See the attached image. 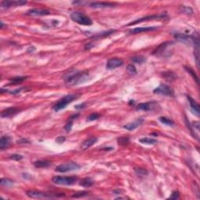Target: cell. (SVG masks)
I'll return each mask as SVG.
<instances>
[{"label":"cell","instance_id":"cell-24","mask_svg":"<svg viewBox=\"0 0 200 200\" xmlns=\"http://www.w3.org/2000/svg\"><path fill=\"white\" fill-rule=\"evenodd\" d=\"M139 142L142 144H145V145H156L157 143V140L152 138H149V137H145V138H140Z\"/></svg>","mask_w":200,"mask_h":200},{"label":"cell","instance_id":"cell-15","mask_svg":"<svg viewBox=\"0 0 200 200\" xmlns=\"http://www.w3.org/2000/svg\"><path fill=\"white\" fill-rule=\"evenodd\" d=\"M187 99H188V102H189L190 107H191V111L193 112V113H194L195 116H197V117H199V113H200L199 105H198V103L195 101V99H192L191 96H187Z\"/></svg>","mask_w":200,"mask_h":200},{"label":"cell","instance_id":"cell-19","mask_svg":"<svg viewBox=\"0 0 200 200\" xmlns=\"http://www.w3.org/2000/svg\"><path fill=\"white\" fill-rule=\"evenodd\" d=\"M11 138L7 135H3L0 139V149L4 150L5 149H7L10 145Z\"/></svg>","mask_w":200,"mask_h":200},{"label":"cell","instance_id":"cell-42","mask_svg":"<svg viewBox=\"0 0 200 200\" xmlns=\"http://www.w3.org/2000/svg\"><path fill=\"white\" fill-rule=\"evenodd\" d=\"M86 106V104L85 103H82V104L77 105V106H75V108L76 110H82V109H84Z\"/></svg>","mask_w":200,"mask_h":200},{"label":"cell","instance_id":"cell-17","mask_svg":"<svg viewBox=\"0 0 200 200\" xmlns=\"http://www.w3.org/2000/svg\"><path fill=\"white\" fill-rule=\"evenodd\" d=\"M157 28V27H135V28L129 31V33L131 35L139 34V33H142V32L152 31L156 30Z\"/></svg>","mask_w":200,"mask_h":200},{"label":"cell","instance_id":"cell-1","mask_svg":"<svg viewBox=\"0 0 200 200\" xmlns=\"http://www.w3.org/2000/svg\"><path fill=\"white\" fill-rule=\"evenodd\" d=\"M89 79V73L88 71H74L66 75L64 80L67 86H75L86 82Z\"/></svg>","mask_w":200,"mask_h":200},{"label":"cell","instance_id":"cell-36","mask_svg":"<svg viewBox=\"0 0 200 200\" xmlns=\"http://www.w3.org/2000/svg\"><path fill=\"white\" fill-rule=\"evenodd\" d=\"M127 71L131 75H136L137 74L136 68H135V67L133 64H129V65L127 66Z\"/></svg>","mask_w":200,"mask_h":200},{"label":"cell","instance_id":"cell-13","mask_svg":"<svg viewBox=\"0 0 200 200\" xmlns=\"http://www.w3.org/2000/svg\"><path fill=\"white\" fill-rule=\"evenodd\" d=\"M50 14V11L45 9H31L26 13L27 16H47Z\"/></svg>","mask_w":200,"mask_h":200},{"label":"cell","instance_id":"cell-23","mask_svg":"<svg viewBox=\"0 0 200 200\" xmlns=\"http://www.w3.org/2000/svg\"><path fill=\"white\" fill-rule=\"evenodd\" d=\"M27 79V77L25 76H17V77H14V78H10L9 79V84L10 85H20V84L23 83L24 82L25 80Z\"/></svg>","mask_w":200,"mask_h":200},{"label":"cell","instance_id":"cell-26","mask_svg":"<svg viewBox=\"0 0 200 200\" xmlns=\"http://www.w3.org/2000/svg\"><path fill=\"white\" fill-rule=\"evenodd\" d=\"M170 45V43L169 42H164V43H162L160 45H159L157 47V48L156 49L154 50V52H153V54L154 55H160V54H162V53L163 52L165 51V49H166V47Z\"/></svg>","mask_w":200,"mask_h":200},{"label":"cell","instance_id":"cell-34","mask_svg":"<svg viewBox=\"0 0 200 200\" xmlns=\"http://www.w3.org/2000/svg\"><path fill=\"white\" fill-rule=\"evenodd\" d=\"M184 69H185V71H187V72L189 73L190 75H191V77H192V78L195 80V82L198 84V77H197V75H196V74H195V71H193L191 67H184Z\"/></svg>","mask_w":200,"mask_h":200},{"label":"cell","instance_id":"cell-25","mask_svg":"<svg viewBox=\"0 0 200 200\" xmlns=\"http://www.w3.org/2000/svg\"><path fill=\"white\" fill-rule=\"evenodd\" d=\"M93 184H94V181H92L90 177H85V178H83L79 183L80 185L84 187V188H89V187L93 185Z\"/></svg>","mask_w":200,"mask_h":200},{"label":"cell","instance_id":"cell-3","mask_svg":"<svg viewBox=\"0 0 200 200\" xmlns=\"http://www.w3.org/2000/svg\"><path fill=\"white\" fill-rule=\"evenodd\" d=\"M174 38L180 42H182L184 43H188L189 45H194L195 49H199V38H198V35L196 36L190 35L183 34V33H175L174 35Z\"/></svg>","mask_w":200,"mask_h":200},{"label":"cell","instance_id":"cell-28","mask_svg":"<svg viewBox=\"0 0 200 200\" xmlns=\"http://www.w3.org/2000/svg\"><path fill=\"white\" fill-rule=\"evenodd\" d=\"M115 32V30H110V31H102L101 33H98L96 35L93 36V38L95 37V38H106L110 36V35H112L113 33Z\"/></svg>","mask_w":200,"mask_h":200},{"label":"cell","instance_id":"cell-40","mask_svg":"<svg viewBox=\"0 0 200 200\" xmlns=\"http://www.w3.org/2000/svg\"><path fill=\"white\" fill-rule=\"evenodd\" d=\"M23 90H25V88H19V89H16L13 91H10V92H9V93H10L11 95L20 94Z\"/></svg>","mask_w":200,"mask_h":200},{"label":"cell","instance_id":"cell-9","mask_svg":"<svg viewBox=\"0 0 200 200\" xmlns=\"http://www.w3.org/2000/svg\"><path fill=\"white\" fill-rule=\"evenodd\" d=\"M153 92L155 94L161 95V96H169V97H174V89L170 88L168 85H165V84H162L159 85L158 87L153 90Z\"/></svg>","mask_w":200,"mask_h":200},{"label":"cell","instance_id":"cell-6","mask_svg":"<svg viewBox=\"0 0 200 200\" xmlns=\"http://www.w3.org/2000/svg\"><path fill=\"white\" fill-rule=\"evenodd\" d=\"M78 181V177L75 176L66 177V176H55L52 178V181L54 184L59 185H72Z\"/></svg>","mask_w":200,"mask_h":200},{"label":"cell","instance_id":"cell-31","mask_svg":"<svg viewBox=\"0 0 200 200\" xmlns=\"http://www.w3.org/2000/svg\"><path fill=\"white\" fill-rule=\"evenodd\" d=\"M159 121L162 123V124H165L166 126H170V127H174V121L170 120V118H167V117H160L159 118Z\"/></svg>","mask_w":200,"mask_h":200},{"label":"cell","instance_id":"cell-5","mask_svg":"<svg viewBox=\"0 0 200 200\" xmlns=\"http://www.w3.org/2000/svg\"><path fill=\"white\" fill-rule=\"evenodd\" d=\"M27 195L31 198H53L57 197H64L65 195L64 193L60 194H47L42 191H35V190H28L26 192Z\"/></svg>","mask_w":200,"mask_h":200},{"label":"cell","instance_id":"cell-12","mask_svg":"<svg viewBox=\"0 0 200 200\" xmlns=\"http://www.w3.org/2000/svg\"><path fill=\"white\" fill-rule=\"evenodd\" d=\"M90 7L94 8V9H104V8H112L114 7L115 4L112 2H93L90 3H87Z\"/></svg>","mask_w":200,"mask_h":200},{"label":"cell","instance_id":"cell-29","mask_svg":"<svg viewBox=\"0 0 200 200\" xmlns=\"http://www.w3.org/2000/svg\"><path fill=\"white\" fill-rule=\"evenodd\" d=\"M13 184H14L13 181L9 178H2L0 180V184L4 187H6V188H10L13 185Z\"/></svg>","mask_w":200,"mask_h":200},{"label":"cell","instance_id":"cell-11","mask_svg":"<svg viewBox=\"0 0 200 200\" xmlns=\"http://www.w3.org/2000/svg\"><path fill=\"white\" fill-rule=\"evenodd\" d=\"M27 4V1H9V0H6V1H2L1 2V7L5 8V9H8L12 6H20V5H23Z\"/></svg>","mask_w":200,"mask_h":200},{"label":"cell","instance_id":"cell-37","mask_svg":"<svg viewBox=\"0 0 200 200\" xmlns=\"http://www.w3.org/2000/svg\"><path fill=\"white\" fill-rule=\"evenodd\" d=\"M181 11L182 12V13L187 15H191L193 13V9L190 8L189 6H182L181 8Z\"/></svg>","mask_w":200,"mask_h":200},{"label":"cell","instance_id":"cell-14","mask_svg":"<svg viewBox=\"0 0 200 200\" xmlns=\"http://www.w3.org/2000/svg\"><path fill=\"white\" fill-rule=\"evenodd\" d=\"M156 106V103L155 102H148V103H142L137 105L136 110H144V111H149L152 110Z\"/></svg>","mask_w":200,"mask_h":200},{"label":"cell","instance_id":"cell-8","mask_svg":"<svg viewBox=\"0 0 200 200\" xmlns=\"http://www.w3.org/2000/svg\"><path fill=\"white\" fill-rule=\"evenodd\" d=\"M167 18H168L167 13H166V12H164L160 13V14L149 15V16H144V17L139 18V19L138 20H135V21L128 24L126 26H131V25L137 24H140L142 23V22L149 21V20H164V19H167Z\"/></svg>","mask_w":200,"mask_h":200},{"label":"cell","instance_id":"cell-43","mask_svg":"<svg viewBox=\"0 0 200 200\" xmlns=\"http://www.w3.org/2000/svg\"><path fill=\"white\" fill-rule=\"evenodd\" d=\"M64 141H65V137H59V138H57L56 139V142H57L60 144L63 143Z\"/></svg>","mask_w":200,"mask_h":200},{"label":"cell","instance_id":"cell-7","mask_svg":"<svg viewBox=\"0 0 200 200\" xmlns=\"http://www.w3.org/2000/svg\"><path fill=\"white\" fill-rule=\"evenodd\" d=\"M81 168V166L75 162H67L59 165L56 167L55 170L59 173H67V172L78 170Z\"/></svg>","mask_w":200,"mask_h":200},{"label":"cell","instance_id":"cell-20","mask_svg":"<svg viewBox=\"0 0 200 200\" xmlns=\"http://www.w3.org/2000/svg\"><path fill=\"white\" fill-rule=\"evenodd\" d=\"M98 142V138H96V137H92V138H89V139L85 140V142L82 144V149L83 150H85V149H89V148L92 147V145H94L96 142Z\"/></svg>","mask_w":200,"mask_h":200},{"label":"cell","instance_id":"cell-35","mask_svg":"<svg viewBox=\"0 0 200 200\" xmlns=\"http://www.w3.org/2000/svg\"><path fill=\"white\" fill-rule=\"evenodd\" d=\"M99 117H100V114H99V113H92V114H90V115L87 117V121L91 122V121H96V120H98Z\"/></svg>","mask_w":200,"mask_h":200},{"label":"cell","instance_id":"cell-38","mask_svg":"<svg viewBox=\"0 0 200 200\" xmlns=\"http://www.w3.org/2000/svg\"><path fill=\"white\" fill-rule=\"evenodd\" d=\"M89 192L88 191H79V192L75 193V195H73V198H81V197H84L88 195Z\"/></svg>","mask_w":200,"mask_h":200},{"label":"cell","instance_id":"cell-45","mask_svg":"<svg viewBox=\"0 0 200 200\" xmlns=\"http://www.w3.org/2000/svg\"><path fill=\"white\" fill-rule=\"evenodd\" d=\"M5 27H6V24H5L3 23L2 21H1V25H0V28L1 29H3Z\"/></svg>","mask_w":200,"mask_h":200},{"label":"cell","instance_id":"cell-22","mask_svg":"<svg viewBox=\"0 0 200 200\" xmlns=\"http://www.w3.org/2000/svg\"><path fill=\"white\" fill-rule=\"evenodd\" d=\"M34 166L36 168H46L51 166L52 163L49 160H37V161L34 162Z\"/></svg>","mask_w":200,"mask_h":200},{"label":"cell","instance_id":"cell-32","mask_svg":"<svg viewBox=\"0 0 200 200\" xmlns=\"http://www.w3.org/2000/svg\"><path fill=\"white\" fill-rule=\"evenodd\" d=\"M117 143L120 145H127L130 142L128 137H120L117 138Z\"/></svg>","mask_w":200,"mask_h":200},{"label":"cell","instance_id":"cell-41","mask_svg":"<svg viewBox=\"0 0 200 200\" xmlns=\"http://www.w3.org/2000/svg\"><path fill=\"white\" fill-rule=\"evenodd\" d=\"M179 192L178 191H173L169 198H172V199H177L179 198Z\"/></svg>","mask_w":200,"mask_h":200},{"label":"cell","instance_id":"cell-33","mask_svg":"<svg viewBox=\"0 0 200 200\" xmlns=\"http://www.w3.org/2000/svg\"><path fill=\"white\" fill-rule=\"evenodd\" d=\"M135 174L139 177H144V176H146L148 174V170L142 168H135Z\"/></svg>","mask_w":200,"mask_h":200},{"label":"cell","instance_id":"cell-30","mask_svg":"<svg viewBox=\"0 0 200 200\" xmlns=\"http://www.w3.org/2000/svg\"><path fill=\"white\" fill-rule=\"evenodd\" d=\"M162 76H163L164 78H166V80H169V81H173V80H174L177 78L176 74H174V73L172 72V71H166V72H163V74H162Z\"/></svg>","mask_w":200,"mask_h":200},{"label":"cell","instance_id":"cell-10","mask_svg":"<svg viewBox=\"0 0 200 200\" xmlns=\"http://www.w3.org/2000/svg\"><path fill=\"white\" fill-rule=\"evenodd\" d=\"M124 64L122 60L119 58H111L108 60L106 63V69L107 70H113L115 68L120 67Z\"/></svg>","mask_w":200,"mask_h":200},{"label":"cell","instance_id":"cell-39","mask_svg":"<svg viewBox=\"0 0 200 200\" xmlns=\"http://www.w3.org/2000/svg\"><path fill=\"white\" fill-rule=\"evenodd\" d=\"M23 158L24 156L20 154H13L9 156V159H13V160H16V161H20V160L23 159Z\"/></svg>","mask_w":200,"mask_h":200},{"label":"cell","instance_id":"cell-16","mask_svg":"<svg viewBox=\"0 0 200 200\" xmlns=\"http://www.w3.org/2000/svg\"><path fill=\"white\" fill-rule=\"evenodd\" d=\"M20 111V109L16 108V107H9V108L5 109L1 113V117H11L17 114Z\"/></svg>","mask_w":200,"mask_h":200},{"label":"cell","instance_id":"cell-27","mask_svg":"<svg viewBox=\"0 0 200 200\" xmlns=\"http://www.w3.org/2000/svg\"><path fill=\"white\" fill-rule=\"evenodd\" d=\"M131 61L133 62V64H142L145 63L146 58L143 56H135L131 57Z\"/></svg>","mask_w":200,"mask_h":200},{"label":"cell","instance_id":"cell-21","mask_svg":"<svg viewBox=\"0 0 200 200\" xmlns=\"http://www.w3.org/2000/svg\"><path fill=\"white\" fill-rule=\"evenodd\" d=\"M78 117H79V113H77V114H74V115L71 116V117L68 118V121L67 122V124H66L65 125V128H64L66 132H70V131H71L73 127V124H74V121H75V119L78 118Z\"/></svg>","mask_w":200,"mask_h":200},{"label":"cell","instance_id":"cell-44","mask_svg":"<svg viewBox=\"0 0 200 200\" xmlns=\"http://www.w3.org/2000/svg\"><path fill=\"white\" fill-rule=\"evenodd\" d=\"M16 142L20 144H24V143H28L29 141L27 139H26V138H21V139L18 140Z\"/></svg>","mask_w":200,"mask_h":200},{"label":"cell","instance_id":"cell-4","mask_svg":"<svg viewBox=\"0 0 200 200\" xmlns=\"http://www.w3.org/2000/svg\"><path fill=\"white\" fill-rule=\"evenodd\" d=\"M71 18L73 21L80 25L91 26L92 24V19L82 12H73L71 14Z\"/></svg>","mask_w":200,"mask_h":200},{"label":"cell","instance_id":"cell-18","mask_svg":"<svg viewBox=\"0 0 200 200\" xmlns=\"http://www.w3.org/2000/svg\"><path fill=\"white\" fill-rule=\"evenodd\" d=\"M143 122H144V119L139 118L138 119V120H136L135 121H134V122L129 123V124H126V125H124L123 128H124V129L128 130V131H133V130L136 129L138 127H139V126L141 125Z\"/></svg>","mask_w":200,"mask_h":200},{"label":"cell","instance_id":"cell-2","mask_svg":"<svg viewBox=\"0 0 200 200\" xmlns=\"http://www.w3.org/2000/svg\"><path fill=\"white\" fill-rule=\"evenodd\" d=\"M81 96V94H68L64 97L61 98L56 103L53 105V109L55 112H59L60 110H64L67 107L68 104L75 101V99H78Z\"/></svg>","mask_w":200,"mask_h":200}]
</instances>
